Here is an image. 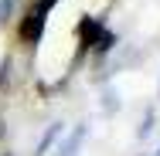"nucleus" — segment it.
I'll list each match as a JSON object with an SVG mask.
<instances>
[{
  "label": "nucleus",
  "instance_id": "f257e3e1",
  "mask_svg": "<svg viewBox=\"0 0 160 156\" xmlns=\"http://www.w3.org/2000/svg\"><path fill=\"white\" fill-rule=\"evenodd\" d=\"M44 21H48V7L34 3L31 10L24 14V21H21V37H24L28 44H38L41 34H44Z\"/></svg>",
  "mask_w": 160,
  "mask_h": 156
},
{
  "label": "nucleus",
  "instance_id": "f03ea898",
  "mask_svg": "<svg viewBox=\"0 0 160 156\" xmlns=\"http://www.w3.org/2000/svg\"><path fill=\"white\" fill-rule=\"evenodd\" d=\"M62 132H65V125H62V122H51L48 129H44V136H41L38 153H34V156H48V146H55V143L62 139Z\"/></svg>",
  "mask_w": 160,
  "mask_h": 156
},
{
  "label": "nucleus",
  "instance_id": "7ed1b4c3",
  "mask_svg": "<svg viewBox=\"0 0 160 156\" xmlns=\"http://www.w3.org/2000/svg\"><path fill=\"white\" fill-rule=\"evenodd\" d=\"M17 3H21V0H0V24H7V21L14 17V10H17Z\"/></svg>",
  "mask_w": 160,
  "mask_h": 156
},
{
  "label": "nucleus",
  "instance_id": "20e7f679",
  "mask_svg": "<svg viewBox=\"0 0 160 156\" xmlns=\"http://www.w3.org/2000/svg\"><path fill=\"white\" fill-rule=\"evenodd\" d=\"M7 71H10V58L0 61V85H7Z\"/></svg>",
  "mask_w": 160,
  "mask_h": 156
},
{
  "label": "nucleus",
  "instance_id": "39448f33",
  "mask_svg": "<svg viewBox=\"0 0 160 156\" xmlns=\"http://www.w3.org/2000/svg\"><path fill=\"white\" fill-rule=\"evenodd\" d=\"M38 3H41V7H48V10H51V7H55V3H58V0H38Z\"/></svg>",
  "mask_w": 160,
  "mask_h": 156
},
{
  "label": "nucleus",
  "instance_id": "423d86ee",
  "mask_svg": "<svg viewBox=\"0 0 160 156\" xmlns=\"http://www.w3.org/2000/svg\"><path fill=\"white\" fill-rule=\"evenodd\" d=\"M157 153H160V149H157Z\"/></svg>",
  "mask_w": 160,
  "mask_h": 156
},
{
  "label": "nucleus",
  "instance_id": "0eeeda50",
  "mask_svg": "<svg viewBox=\"0 0 160 156\" xmlns=\"http://www.w3.org/2000/svg\"><path fill=\"white\" fill-rule=\"evenodd\" d=\"M3 156H7V153H3Z\"/></svg>",
  "mask_w": 160,
  "mask_h": 156
}]
</instances>
